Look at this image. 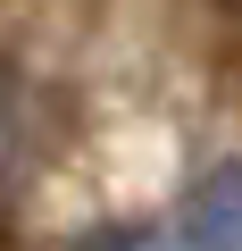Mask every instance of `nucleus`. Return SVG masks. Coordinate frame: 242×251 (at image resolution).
Here are the masks:
<instances>
[{"label": "nucleus", "mask_w": 242, "mask_h": 251, "mask_svg": "<svg viewBox=\"0 0 242 251\" xmlns=\"http://www.w3.org/2000/svg\"><path fill=\"white\" fill-rule=\"evenodd\" d=\"M176 243L184 251H242V159H217V168H200L184 184Z\"/></svg>", "instance_id": "nucleus-1"}, {"label": "nucleus", "mask_w": 242, "mask_h": 251, "mask_svg": "<svg viewBox=\"0 0 242 251\" xmlns=\"http://www.w3.org/2000/svg\"><path fill=\"white\" fill-rule=\"evenodd\" d=\"M17 184H25V109H17V84L0 75V218H9Z\"/></svg>", "instance_id": "nucleus-2"}, {"label": "nucleus", "mask_w": 242, "mask_h": 251, "mask_svg": "<svg viewBox=\"0 0 242 251\" xmlns=\"http://www.w3.org/2000/svg\"><path fill=\"white\" fill-rule=\"evenodd\" d=\"M84 251H184V243L159 234V226H109V234H92Z\"/></svg>", "instance_id": "nucleus-3"}]
</instances>
